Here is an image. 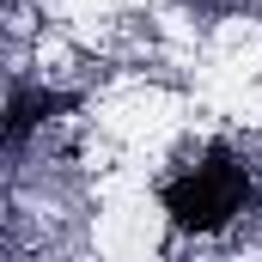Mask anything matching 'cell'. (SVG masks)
I'll return each instance as SVG.
<instances>
[{"label":"cell","instance_id":"6da1fadb","mask_svg":"<svg viewBox=\"0 0 262 262\" xmlns=\"http://www.w3.org/2000/svg\"><path fill=\"white\" fill-rule=\"evenodd\" d=\"M159 201H165L171 232H183V238H213V232H226L232 220L250 213V201H256V171H250V159H238L232 146H207L195 165H183L177 177H165Z\"/></svg>","mask_w":262,"mask_h":262}]
</instances>
